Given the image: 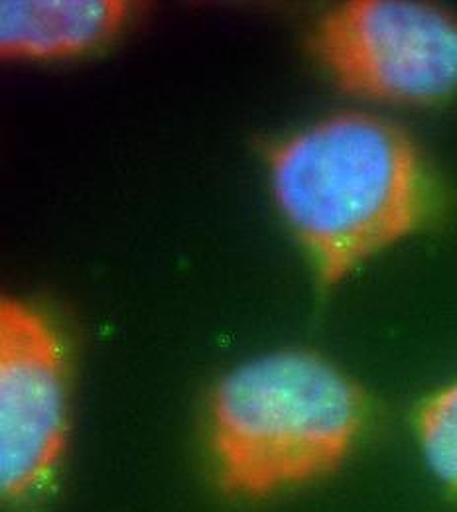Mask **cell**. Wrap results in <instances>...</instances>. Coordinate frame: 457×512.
Segmentation results:
<instances>
[{"label": "cell", "instance_id": "cell-2", "mask_svg": "<svg viewBox=\"0 0 457 512\" xmlns=\"http://www.w3.org/2000/svg\"><path fill=\"white\" fill-rule=\"evenodd\" d=\"M363 420L359 388L318 355L284 351L255 359L213 392L219 479L247 497L320 479L351 451Z\"/></svg>", "mask_w": 457, "mask_h": 512}, {"label": "cell", "instance_id": "cell-3", "mask_svg": "<svg viewBox=\"0 0 457 512\" xmlns=\"http://www.w3.org/2000/svg\"><path fill=\"white\" fill-rule=\"evenodd\" d=\"M312 50L345 91L428 103L457 87V18L416 2H347L318 22Z\"/></svg>", "mask_w": 457, "mask_h": 512}, {"label": "cell", "instance_id": "cell-4", "mask_svg": "<svg viewBox=\"0 0 457 512\" xmlns=\"http://www.w3.org/2000/svg\"><path fill=\"white\" fill-rule=\"evenodd\" d=\"M62 341L34 306L0 302V485L8 501L34 495L66 448Z\"/></svg>", "mask_w": 457, "mask_h": 512}, {"label": "cell", "instance_id": "cell-6", "mask_svg": "<svg viewBox=\"0 0 457 512\" xmlns=\"http://www.w3.org/2000/svg\"><path fill=\"white\" fill-rule=\"evenodd\" d=\"M418 438L432 471L457 493V383L422 406Z\"/></svg>", "mask_w": 457, "mask_h": 512}, {"label": "cell", "instance_id": "cell-1", "mask_svg": "<svg viewBox=\"0 0 457 512\" xmlns=\"http://www.w3.org/2000/svg\"><path fill=\"white\" fill-rule=\"evenodd\" d=\"M274 201L324 284L406 237L426 211V180L410 138L371 115H337L276 144Z\"/></svg>", "mask_w": 457, "mask_h": 512}, {"label": "cell", "instance_id": "cell-5", "mask_svg": "<svg viewBox=\"0 0 457 512\" xmlns=\"http://www.w3.org/2000/svg\"><path fill=\"white\" fill-rule=\"evenodd\" d=\"M123 0H2L0 52L8 60H60L91 52L127 24Z\"/></svg>", "mask_w": 457, "mask_h": 512}]
</instances>
